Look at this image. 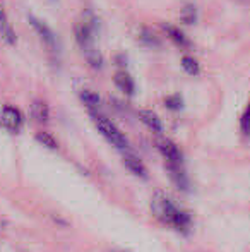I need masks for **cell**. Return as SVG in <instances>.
Wrapping results in <instances>:
<instances>
[{
	"instance_id": "cell-16",
	"label": "cell",
	"mask_w": 250,
	"mask_h": 252,
	"mask_svg": "<svg viewBox=\"0 0 250 252\" xmlns=\"http://www.w3.org/2000/svg\"><path fill=\"white\" fill-rule=\"evenodd\" d=\"M182 69H184L189 76H197V74L200 72V63L197 62L194 57L185 55V57H182Z\"/></svg>"
},
{
	"instance_id": "cell-18",
	"label": "cell",
	"mask_w": 250,
	"mask_h": 252,
	"mask_svg": "<svg viewBox=\"0 0 250 252\" xmlns=\"http://www.w3.org/2000/svg\"><path fill=\"white\" fill-rule=\"evenodd\" d=\"M139 40L142 41L146 47H158V45H160V40H158V36L153 33V30H149V28H140Z\"/></svg>"
},
{
	"instance_id": "cell-8",
	"label": "cell",
	"mask_w": 250,
	"mask_h": 252,
	"mask_svg": "<svg viewBox=\"0 0 250 252\" xmlns=\"http://www.w3.org/2000/svg\"><path fill=\"white\" fill-rule=\"evenodd\" d=\"M113 83L125 96H134L136 94V83H134L132 76L127 70H118L113 76Z\"/></svg>"
},
{
	"instance_id": "cell-6",
	"label": "cell",
	"mask_w": 250,
	"mask_h": 252,
	"mask_svg": "<svg viewBox=\"0 0 250 252\" xmlns=\"http://www.w3.org/2000/svg\"><path fill=\"white\" fill-rule=\"evenodd\" d=\"M74 38H76L77 45L84 50L93 48V40H94V28H91L87 23H77L74 26Z\"/></svg>"
},
{
	"instance_id": "cell-9",
	"label": "cell",
	"mask_w": 250,
	"mask_h": 252,
	"mask_svg": "<svg viewBox=\"0 0 250 252\" xmlns=\"http://www.w3.org/2000/svg\"><path fill=\"white\" fill-rule=\"evenodd\" d=\"M0 40H2L3 43L10 45V47H14V45L17 43L16 31H14L12 26H10L9 19H7V16H5V10H3L2 5H0Z\"/></svg>"
},
{
	"instance_id": "cell-19",
	"label": "cell",
	"mask_w": 250,
	"mask_h": 252,
	"mask_svg": "<svg viewBox=\"0 0 250 252\" xmlns=\"http://www.w3.org/2000/svg\"><path fill=\"white\" fill-rule=\"evenodd\" d=\"M165 106L171 112H180L184 108V98L180 94H171V96L165 98Z\"/></svg>"
},
{
	"instance_id": "cell-4",
	"label": "cell",
	"mask_w": 250,
	"mask_h": 252,
	"mask_svg": "<svg viewBox=\"0 0 250 252\" xmlns=\"http://www.w3.org/2000/svg\"><path fill=\"white\" fill-rule=\"evenodd\" d=\"M2 124L10 132H19L24 124V117H23V113H21V110L17 108V106L5 105L2 108Z\"/></svg>"
},
{
	"instance_id": "cell-13",
	"label": "cell",
	"mask_w": 250,
	"mask_h": 252,
	"mask_svg": "<svg viewBox=\"0 0 250 252\" xmlns=\"http://www.w3.org/2000/svg\"><path fill=\"white\" fill-rule=\"evenodd\" d=\"M84 57H86V62L89 63L91 69L101 70L105 67L103 55H101L98 50H94V48H87V50H84Z\"/></svg>"
},
{
	"instance_id": "cell-1",
	"label": "cell",
	"mask_w": 250,
	"mask_h": 252,
	"mask_svg": "<svg viewBox=\"0 0 250 252\" xmlns=\"http://www.w3.org/2000/svg\"><path fill=\"white\" fill-rule=\"evenodd\" d=\"M151 211H153V215L156 216L160 221L173 226L178 232H187L190 228V223H192L189 213L178 209L177 206L170 201V197L163 192H156L151 197Z\"/></svg>"
},
{
	"instance_id": "cell-10",
	"label": "cell",
	"mask_w": 250,
	"mask_h": 252,
	"mask_svg": "<svg viewBox=\"0 0 250 252\" xmlns=\"http://www.w3.org/2000/svg\"><path fill=\"white\" fill-rule=\"evenodd\" d=\"M124 165L130 170V173H134L136 177L144 179V180L147 179V168L144 166V163L140 161L136 155H132V153H125L124 155Z\"/></svg>"
},
{
	"instance_id": "cell-17",
	"label": "cell",
	"mask_w": 250,
	"mask_h": 252,
	"mask_svg": "<svg viewBox=\"0 0 250 252\" xmlns=\"http://www.w3.org/2000/svg\"><path fill=\"white\" fill-rule=\"evenodd\" d=\"M34 139H36L40 144H43L45 148H48V150H57V148H58L57 139H55V137L52 136L50 132H45V130H40V132H36Z\"/></svg>"
},
{
	"instance_id": "cell-15",
	"label": "cell",
	"mask_w": 250,
	"mask_h": 252,
	"mask_svg": "<svg viewBox=\"0 0 250 252\" xmlns=\"http://www.w3.org/2000/svg\"><path fill=\"white\" fill-rule=\"evenodd\" d=\"M81 101H83L84 105H86L87 108L91 110V112H94V110H96L98 106H100L101 98H100V94L94 93V91H91V90H83V91H81Z\"/></svg>"
},
{
	"instance_id": "cell-14",
	"label": "cell",
	"mask_w": 250,
	"mask_h": 252,
	"mask_svg": "<svg viewBox=\"0 0 250 252\" xmlns=\"http://www.w3.org/2000/svg\"><path fill=\"white\" fill-rule=\"evenodd\" d=\"M180 21L185 26H192L197 23V9L194 3H185L180 10Z\"/></svg>"
},
{
	"instance_id": "cell-20",
	"label": "cell",
	"mask_w": 250,
	"mask_h": 252,
	"mask_svg": "<svg viewBox=\"0 0 250 252\" xmlns=\"http://www.w3.org/2000/svg\"><path fill=\"white\" fill-rule=\"evenodd\" d=\"M240 130L244 136H250V100L240 117Z\"/></svg>"
},
{
	"instance_id": "cell-21",
	"label": "cell",
	"mask_w": 250,
	"mask_h": 252,
	"mask_svg": "<svg viewBox=\"0 0 250 252\" xmlns=\"http://www.w3.org/2000/svg\"><path fill=\"white\" fill-rule=\"evenodd\" d=\"M120 252H125V251H120Z\"/></svg>"
},
{
	"instance_id": "cell-3",
	"label": "cell",
	"mask_w": 250,
	"mask_h": 252,
	"mask_svg": "<svg viewBox=\"0 0 250 252\" xmlns=\"http://www.w3.org/2000/svg\"><path fill=\"white\" fill-rule=\"evenodd\" d=\"M28 21H29V24L34 30V33L38 34V38L41 40V43H43L50 52L57 50V38H55L54 31L48 28V24H45L43 21H40L38 17H34L33 14L28 16Z\"/></svg>"
},
{
	"instance_id": "cell-7",
	"label": "cell",
	"mask_w": 250,
	"mask_h": 252,
	"mask_svg": "<svg viewBox=\"0 0 250 252\" xmlns=\"http://www.w3.org/2000/svg\"><path fill=\"white\" fill-rule=\"evenodd\" d=\"M29 113L34 122L40 124V126H47L48 120H50V106H48L47 101L40 100V98L33 100V103H31V106H29Z\"/></svg>"
},
{
	"instance_id": "cell-11",
	"label": "cell",
	"mask_w": 250,
	"mask_h": 252,
	"mask_svg": "<svg viewBox=\"0 0 250 252\" xmlns=\"http://www.w3.org/2000/svg\"><path fill=\"white\" fill-rule=\"evenodd\" d=\"M163 30H165V33H167V36L170 38L171 43H175L180 48H189L190 47V40L180 28L173 26V24H165Z\"/></svg>"
},
{
	"instance_id": "cell-5",
	"label": "cell",
	"mask_w": 250,
	"mask_h": 252,
	"mask_svg": "<svg viewBox=\"0 0 250 252\" xmlns=\"http://www.w3.org/2000/svg\"><path fill=\"white\" fill-rule=\"evenodd\" d=\"M158 150L163 155V158L167 159L168 165H182V151L178 150V146L170 139H160L156 143Z\"/></svg>"
},
{
	"instance_id": "cell-2",
	"label": "cell",
	"mask_w": 250,
	"mask_h": 252,
	"mask_svg": "<svg viewBox=\"0 0 250 252\" xmlns=\"http://www.w3.org/2000/svg\"><path fill=\"white\" fill-rule=\"evenodd\" d=\"M93 119H94V124H96L98 130L103 134L108 143H111L115 148H118V150H122V151L129 150V139H127L125 134L122 132L110 119H107L105 115H96V113H93Z\"/></svg>"
},
{
	"instance_id": "cell-12",
	"label": "cell",
	"mask_w": 250,
	"mask_h": 252,
	"mask_svg": "<svg viewBox=\"0 0 250 252\" xmlns=\"http://www.w3.org/2000/svg\"><path fill=\"white\" fill-rule=\"evenodd\" d=\"M139 119H140V122H142L147 129L153 130V132H156V134L163 132V122H161V119L154 112H151V110H139Z\"/></svg>"
}]
</instances>
